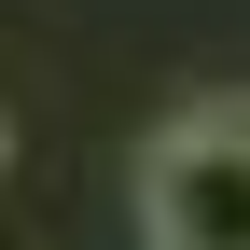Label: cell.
I'll return each instance as SVG.
<instances>
[{"label": "cell", "mask_w": 250, "mask_h": 250, "mask_svg": "<svg viewBox=\"0 0 250 250\" xmlns=\"http://www.w3.org/2000/svg\"><path fill=\"white\" fill-rule=\"evenodd\" d=\"M139 208H153L167 250H250V98L167 125L153 167H139Z\"/></svg>", "instance_id": "cell-1"}, {"label": "cell", "mask_w": 250, "mask_h": 250, "mask_svg": "<svg viewBox=\"0 0 250 250\" xmlns=\"http://www.w3.org/2000/svg\"><path fill=\"white\" fill-rule=\"evenodd\" d=\"M0 153H14V125H0Z\"/></svg>", "instance_id": "cell-2"}]
</instances>
